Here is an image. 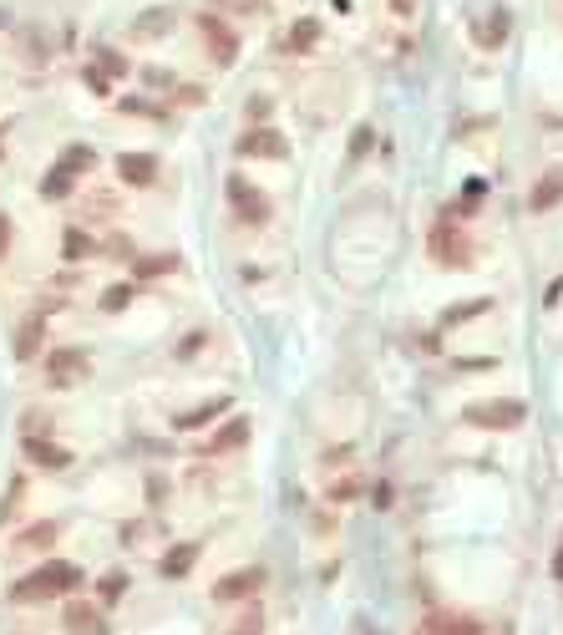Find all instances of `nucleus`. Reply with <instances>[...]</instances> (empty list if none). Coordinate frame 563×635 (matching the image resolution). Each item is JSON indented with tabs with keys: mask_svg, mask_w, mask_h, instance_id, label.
<instances>
[{
	"mask_svg": "<svg viewBox=\"0 0 563 635\" xmlns=\"http://www.w3.org/2000/svg\"><path fill=\"white\" fill-rule=\"evenodd\" d=\"M81 585V570L77 564H41L36 574H26V580H16V600H56V595H71V589Z\"/></svg>",
	"mask_w": 563,
	"mask_h": 635,
	"instance_id": "obj_1",
	"label": "nucleus"
},
{
	"mask_svg": "<svg viewBox=\"0 0 563 635\" xmlns=\"http://www.w3.org/2000/svg\"><path fill=\"white\" fill-rule=\"evenodd\" d=\"M523 417H528V407H523L517 397L472 402V407H467V422H472V428H487V432H513V428H523Z\"/></svg>",
	"mask_w": 563,
	"mask_h": 635,
	"instance_id": "obj_2",
	"label": "nucleus"
},
{
	"mask_svg": "<svg viewBox=\"0 0 563 635\" xmlns=\"http://www.w3.org/2000/svg\"><path fill=\"white\" fill-rule=\"evenodd\" d=\"M432 259H437V265H447V270H467V265H472L467 234H462L452 219H441L437 229H432Z\"/></svg>",
	"mask_w": 563,
	"mask_h": 635,
	"instance_id": "obj_3",
	"label": "nucleus"
},
{
	"mask_svg": "<svg viewBox=\"0 0 563 635\" xmlns=\"http://www.w3.org/2000/svg\"><path fill=\"white\" fill-rule=\"evenodd\" d=\"M198 36L208 41L214 62H219V66H234V56H239V36H234V26H229V21L214 16V11H204V16H198Z\"/></svg>",
	"mask_w": 563,
	"mask_h": 635,
	"instance_id": "obj_4",
	"label": "nucleus"
},
{
	"mask_svg": "<svg viewBox=\"0 0 563 635\" xmlns=\"http://www.w3.org/2000/svg\"><path fill=\"white\" fill-rule=\"evenodd\" d=\"M239 153L244 158H290V138L274 127H249V132H239Z\"/></svg>",
	"mask_w": 563,
	"mask_h": 635,
	"instance_id": "obj_5",
	"label": "nucleus"
},
{
	"mask_svg": "<svg viewBox=\"0 0 563 635\" xmlns=\"http://www.w3.org/2000/svg\"><path fill=\"white\" fill-rule=\"evenodd\" d=\"M416 635H483V620L477 615H452V610H432V615L416 625Z\"/></svg>",
	"mask_w": 563,
	"mask_h": 635,
	"instance_id": "obj_6",
	"label": "nucleus"
},
{
	"mask_svg": "<svg viewBox=\"0 0 563 635\" xmlns=\"http://www.w3.org/2000/svg\"><path fill=\"white\" fill-rule=\"evenodd\" d=\"M229 199H234V214H239V219H249V224H265V219H269L265 193L254 189V183H244V178H229Z\"/></svg>",
	"mask_w": 563,
	"mask_h": 635,
	"instance_id": "obj_7",
	"label": "nucleus"
},
{
	"mask_svg": "<svg viewBox=\"0 0 563 635\" xmlns=\"http://www.w3.org/2000/svg\"><path fill=\"white\" fill-rule=\"evenodd\" d=\"M259 585H265V574H259V570H234V574H223L219 585H214V600H219V605L249 600V595H254Z\"/></svg>",
	"mask_w": 563,
	"mask_h": 635,
	"instance_id": "obj_8",
	"label": "nucleus"
},
{
	"mask_svg": "<svg viewBox=\"0 0 563 635\" xmlns=\"http://www.w3.org/2000/svg\"><path fill=\"white\" fill-rule=\"evenodd\" d=\"M559 204H563V168H548V174L533 183L528 208H533V214H548V208H559Z\"/></svg>",
	"mask_w": 563,
	"mask_h": 635,
	"instance_id": "obj_9",
	"label": "nucleus"
},
{
	"mask_svg": "<svg viewBox=\"0 0 563 635\" xmlns=\"http://www.w3.org/2000/svg\"><path fill=\"white\" fill-rule=\"evenodd\" d=\"M117 174H122V183L147 189V183L157 178V168H153V158H147V153H122V158H117Z\"/></svg>",
	"mask_w": 563,
	"mask_h": 635,
	"instance_id": "obj_10",
	"label": "nucleus"
},
{
	"mask_svg": "<svg viewBox=\"0 0 563 635\" xmlns=\"http://www.w3.org/2000/svg\"><path fill=\"white\" fill-rule=\"evenodd\" d=\"M66 631L71 635H107V625H102V610H92V605H71V610H66Z\"/></svg>",
	"mask_w": 563,
	"mask_h": 635,
	"instance_id": "obj_11",
	"label": "nucleus"
},
{
	"mask_svg": "<svg viewBox=\"0 0 563 635\" xmlns=\"http://www.w3.org/2000/svg\"><path fill=\"white\" fill-rule=\"evenodd\" d=\"M193 559H198V544H172L168 555H163V574H168V580H183V574L193 570Z\"/></svg>",
	"mask_w": 563,
	"mask_h": 635,
	"instance_id": "obj_12",
	"label": "nucleus"
},
{
	"mask_svg": "<svg viewBox=\"0 0 563 635\" xmlns=\"http://www.w3.org/2000/svg\"><path fill=\"white\" fill-rule=\"evenodd\" d=\"M26 458L41 462V468H66V462H71V453H62L56 443H41V437H26Z\"/></svg>",
	"mask_w": 563,
	"mask_h": 635,
	"instance_id": "obj_13",
	"label": "nucleus"
},
{
	"mask_svg": "<svg viewBox=\"0 0 563 635\" xmlns=\"http://www.w3.org/2000/svg\"><path fill=\"white\" fill-rule=\"evenodd\" d=\"M71 377H87V356L81 351H56L51 356V381H71Z\"/></svg>",
	"mask_w": 563,
	"mask_h": 635,
	"instance_id": "obj_14",
	"label": "nucleus"
},
{
	"mask_svg": "<svg viewBox=\"0 0 563 635\" xmlns=\"http://www.w3.org/2000/svg\"><path fill=\"white\" fill-rule=\"evenodd\" d=\"M315 41H320V21L315 16H299L295 26H290V36H284V47L290 51H310Z\"/></svg>",
	"mask_w": 563,
	"mask_h": 635,
	"instance_id": "obj_15",
	"label": "nucleus"
},
{
	"mask_svg": "<svg viewBox=\"0 0 563 635\" xmlns=\"http://www.w3.org/2000/svg\"><path fill=\"white\" fill-rule=\"evenodd\" d=\"M41 341H46V326H41V320H26V326H21V335H16V356H21V361H36Z\"/></svg>",
	"mask_w": 563,
	"mask_h": 635,
	"instance_id": "obj_16",
	"label": "nucleus"
},
{
	"mask_svg": "<svg viewBox=\"0 0 563 635\" xmlns=\"http://www.w3.org/2000/svg\"><path fill=\"white\" fill-rule=\"evenodd\" d=\"M244 443H249V422H244V417H234V422H229V428L208 443V453H234V447H244Z\"/></svg>",
	"mask_w": 563,
	"mask_h": 635,
	"instance_id": "obj_17",
	"label": "nucleus"
},
{
	"mask_svg": "<svg viewBox=\"0 0 563 635\" xmlns=\"http://www.w3.org/2000/svg\"><path fill=\"white\" fill-rule=\"evenodd\" d=\"M502 41H508V11H492V16L483 21V26H477V47H502Z\"/></svg>",
	"mask_w": 563,
	"mask_h": 635,
	"instance_id": "obj_18",
	"label": "nucleus"
},
{
	"mask_svg": "<svg viewBox=\"0 0 563 635\" xmlns=\"http://www.w3.org/2000/svg\"><path fill=\"white\" fill-rule=\"evenodd\" d=\"M92 163H97V153H92V148H87V143H71V148H66V153H62V163H56V168H62V174H71V178H77V174H87Z\"/></svg>",
	"mask_w": 563,
	"mask_h": 635,
	"instance_id": "obj_19",
	"label": "nucleus"
},
{
	"mask_svg": "<svg viewBox=\"0 0 563 635\" xmlns=\"http://www.w3.org/2000/svg\"><path fill=\"white\" fill-rule=\"evenodd\" d=\"M223 407H229V397H214V402H204V407H193V412L178 417V428H204V422H214Z\"/></svg>",
	"mask_w": 563,
	"mask_h": 635,
	"instance_id": "obj_20",
	"label": "nucleus"
},
{
	"mask_svg": "<svg viewBox=\"0 0 563 635\" xmlns=\"http://www.w3.org/2000/svg\"><path fill=\"white\" fill-rule=\"evenodd\" d=\"M487 310H492V301H462V305H452V310H441V326H462V320L487 316Z\"/></svg>",
	"mask_w": 563,
	"mask_h": 635,
	"instance_id": "obj_21",
	"label": "nucleus"
},
{
	"mask_svg": "<svg viewBox=\"0 0 563 635\" xmlns=\"http://www.w3.org/2000/svg\"><path fill=\"white\" fill-rule=\"evenodd\" d=\"M172 26V11H142L138 16V36H163Z\"/></svg>",
	"mask_w": 563,
	"mask_h": 635,
	"instance_id": "obj_22",
	"label": "nucleus"
},
{
	"mask_svg": "<svg viewBox=\"0 0 563 635\" xmlns=\"http://www.w3.org/2000/svg\"><path fill=\"white\" fill-rule=\"evenodd\" d=\"M62 254H66V259H87V254H92V239L81 234V229H66V239H62Z\"/></svg>",
	"mask_w": 563,
	"mask_h": 635,
	"instance_id": "obj_23",
	"label": "nucleus"
},
{
	"mask_svg": "<svg viewBox=\"0 0 563 635\" xmlns=\"http://www.w3.org/2000/svg\"><path fill=\"white\" fill-rule=\"evenodd\" d=\"M56 544V524H36L31 534H21V549H51Z\"/></svg>",
	"mask_w": 563,
	"mask_h": 635,
	"instance_id": "obj_24",
	"label": "nucleus"
},
{
	"mask_svg": "<svg viewBox=\"0 0 563 635\" xmlns=\"http://www.w3.org/2000/svg\"><path fill=\"white\" fill-rule=\"evenodd\" d=\"M172 270V254H147L138 259V280H153V275H168Z\"/></svg>",
	"mask_w": 563,
	"mask_h": 635,
	"instance_id": "obj_25",
	"label": "nucleus"
},
{
	"mask_svg": "<svg viewBox=\"0 0 563 635\" xmlns=\"http://www.w3.org/2000/svg\"><path fill=\"white\" fill-rule=\"evenodd\" d=\"M229 635H265V615H259L254 605H244V615H239V625Z\"/></svg>",
	"mask_w": 563,
	"mask_h": 635,
	"instance_id": "obj_26",
	"label": "nucleus"
},
{
	"mask_svg": "<svg viewBox=\"0 0 563 635\" xmlns=\"http://www.w3.org/2000/svg\"><path fill=\"white\" fill-rule=\"evenodd\" d=\"M97 66H102V72H107V77H117V81L127 77V56H117V51H107V47L97 51Z\"/></svg>",
	"mask_w": 563,
	"mask_h": 635,
	"instance_id": "obj_27",
	"label": "nucleus"
},
{
	"mask_svg": "<svg viewBox=\"0 0 563 635\" xmlns=\"http://www.w3.org/2000/svg\"><path fill=\"white\" fill-rule=\"evenodd\" d=\"M41 193H46V199H66V193H71V174H62V168H56V174H46Z\"/></svg>",
	"mask_w": 563,
	"mask_h": 635,
	"instance_id": "obj_28",
	"label": "nucleus"
},
{
	"mask_svg": "<svg viewBox=\"0 0 563 635\" xmlns=\"http://www.w3.org/2000/svg\"><path fill=\"white\" fill-rule=\"evenodd\" d=\"M81 81H87V87H92L97 97H107V87H112V81H107V72H102V66H87V72H81Z\"/></svg>",
	"mask_w": 563,
	"mask_h": 635,
	"instance_id": "obj_29",
	"label": "nucleus"
},
{
	"mask_svg": "<svg viewBox=\"0 0 563 635\" xmlns=\"http://www.w3.org/2000/svg\"><path fill=\"white\" fill-rule=\"evenodd\" d=\"M127 301H132V285H117V290H107V295H102V310H122Z\"/></svg>",
	"mask_w": 563,
	"mask_h": 635,
	"instance_id": "obj_30",
	"label": "nucleus"
},
{
	"mask_svg": "<svg viewBox=\"0 0 563 635\" xmlns=\"http://www.w3.org/2000/svg\"><path fill=\"white\" fill-rule=\"evenodd\" d=\"M371 153V127H356V138H350V163L366 158Z\"/></svg>",
	"mask_w": 563,
	"mask_h": 635,
	"instance_id": "obj_31",
	"label": "nucleus"
},
{
	"mask_svg": "<svg viewBox=\"0 0 563 635\" xmlns=\"http://www.w3.org/2000/svg\"><path fill=\"white\" fill-rule=\"evenodd\" d=\"M122 589H127V574H107V580H102V600H117V595H122Z\"/></svg>",
	"mask_w": 563,
	"mask_h": 635,
	"instance_id": "obj_32",
	"label": "nucleus"
},
{
	"mask_svg": "<svg viewBox=\"0 0 563 635\" xmlns=\"http://www.w3.org/2000/svg\"><path fill=\"white\" fill-rule=\"evenodd\" d=\"M5 254H11V219L0 214V259H5Z\"/></svg>",
	"mask_w": 563,
	"mask_h": 635,
	"instance_id": "obj_33",
	"label": "nucleus"
},
{
	"mask_svg": "<svg viewBox=\"0 0 563 635\" xmlns=\"http://www.w3.org/2000/svg\"><path fill=\"white\" fill-rule=\"evenodd\" d=\"M391 11H396V16H407V11H411V0H391Z\"/></svg>",
	"mask_w": 563,
	"mask_h": 635,
	"instance_id": "obj_34",
	"label": "nucleus"
},
{
	"mask_svg": "<svg viewBox=\"0 0 563 635\" xmlns=\"http://www.w3.org/2000/svg\"><path fill=\"white\" fill-rule=\"evenodd\" d=\"M553 574L563 580V544H559V559H553Z\"/></svg>",
	"mask_w": 563,
	"mask_h": 635,
	"instance_id": "obj_35",
	"label": "nucleus"
},
{
	"mask_svg": "<svg viewBox=\"0 0 563 635\" xmlns=\"http://www.w3.org/2000/svg\"><path fill=\"white\" fill-rule=\"evenodd\" d=\"M0 153H5V148H0Z\"/></svg>",
	"mask_w": 563,
	"mask_h": 635,
	"instance_id": "obj_36",
	"label": "nucleus"
}]
</instances>
